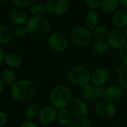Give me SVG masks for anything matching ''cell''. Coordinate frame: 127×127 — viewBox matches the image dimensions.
<instances>
[{
  "instance_id": "cell-13",
  "label": "cell",
  "mask_w": 127,
  "mask_h": 127,
  "mask_svg": "<svg viewBox=\"0 0 127 127\" xmlns=\"http://www.w3.org/2000/svg\"><path fill=\"white\" fill-rule=\"evenodd\" d=\"M9 18L10 21L16 25H25L28 19V15L23 8L19 7L13 8L9 12Z\"/></svg>"
},
{
  "instance_id": "cell-38",
  "label": "cell",
  "mask_w": 127,
  "mask_h": 127,
  "mask_svg": "<svg viewBox=\"0 0 127 127\" xmlns=\"http://www.w3.org/2000/svg\"><path fill=\"white\" fill-rule=\"evenodd\" d=\"M4 56H5V53L4 49L2 48V47L0 45V65L4 63Z\"/></svg>"
},
{
  "instance_id": "cell-34",
  "label": "cell",
  "mask_w": 127,
  "mask_h": 127,
  "mask_svg": "<svg viewBox=\"0 0 127 127\" xmlns=\"http://www.w3.org/2000/svg\"><path fill=\"white\" fill-rule=\"evenodd\" d=\"M79 122L81 127H92V120L88 116L84 117L81 119H79Z\"/></svg>"
},
{
  "instance_id": "cell-21",
  "label": "cell",
  "mask_w": 127,
  "mask_h": 127,
  "mask_svg": "<svg viewBox=\"0 0 127 127\" xmlns=\"http://www.w3.org/2000/svg\"><path fill=\"white\" fill-rule=\"evenodd\" d=\"M1 77L4 83L7 86H11L16 81V74L13 68H5L2 71Z\"/></svg>"
},
{
  "instance_id": "cell-27",
  "label": "cell",
  "mask_w": 127,
  "mask_h": 127,
  "mask_svg": "<svg viewBox=\"0 0 127 127\" xmlns=\"http://www.w3.org/2000/svg\"><path fill=\"white\" fill-rule=\"evenodd\" d=\"M28 33L26 25H16L13 30V35L16 38H23Z\"/></svg>"
},
{
  "instance_id": "cell-4",
  "label": "cell",
  "mask_w": 127,
  "mask_h": 127,
  "mask_svg": "<svg viewBox=\"0 0 127 127\" xmlns=\"http://www.w3.org/2000/svg\"><path fill=\"white\" fill-rule=\"evenodd\" d=\"M92 71L82 65H76L71 67L67 71L68 81L77 86H83L90 83Z\"/></svg>"
},
{
  "instance_id": "cell-2",
  "label": "cell",
  "mask_w": 127,
  "mask_h": 127,
  "mask_svg": "<svg viewBox=\"0 0 127 127\" xmlns=\"http://www.w3.org/2000/svg\"><path fill=\"white\" fill-rule=\"evenodd\" d=\"M34 83L28 79L16 81L10 89L12 97L19 103H25L31 100L35 94Z\"/></svg>"
},
{
  "instance_id": "cell-35",
  "label": "cell",
  "mask_w": 127,
  "mask_h": 127,
  "mask_svg": "<svg viewBox=\"0 0 127 127\" xmlns=\"http://www.w3.org/2000/svg\"><path fill=\"white\" fill-rule=\"evenodd\" d=\"M7 121V115L5 112L0 111V127H3Z\"/></svg>"
},
{
  "instance_id": "cell-11",
  "label": "cell",
  "mask_w": 127,
  "mask_h": 127,
  "mask_svg": "<svg viewBox=\"0 0 127 127\" xmlns=\"http://www.w3.org/2000/svg\"><path fill=\"white\" fill-rule=\"evenodd\" d=\"M111 77V71L106 67H98L93 70L91 74L90 83L94 86H104Z\"/></svg>"
},
{
  "instance_id": "cell-16",
  "label": "cell",
  "mask_w": 127,
  "mask_h": 127,
  "mask_svg": "<svg viewBox=\"0 0 127 127\" xmlns=\"http://www.w3.org/2000/svg\"><path fill=\"white\" fill-rule=\"evenodd\" d=\"M4 63L10 68H16L22 63V58L21 55L16 52H8L5 54Z\"/></svg>"
},
{
  "instance_id": "cell-43",
  "label": "cell",
  "mask_w": 127,
  "mask_h": 127,
  "mask_svg": "<svg viewBox=\"0 0 127 127\" xmlns=\"http://www.w3.org/2000/svg\"><path fill=\"white\" fill-rule=\"evenodd\" d=\"M111 127H120L118 125H113V126H112Z\"/></svg>"
},
{
  "instance_id": "cell-17",
  "label": "cell",
  "mask_w": 127,
  "mask_h": 127,
  "mask_svg": "<svg viewBox=\"0 0 127 127\" xmlns=\"http://www.w3.org/2000/svg\"><path fill=\"white\" fill-rule=\"evenodd\" d=\"M123 90L120 89L117 85L110 86L105 89L104 99L111 102H115L120 100L123 96Z\"/></svg>"
},
{
  "instance_id": "cell-22",
  "label": "cell",
  "mask_w": 127,
  "mask_h": 127,
  "mask_svg": "<svg viewBox=\"0 0 127 127\" xmlns=\"http://www.w3.org/2000/svg\"><path fill=\"white\" fill-rule=\"evenodd\" d=\"M13 38V32L5 25L0 24V45L10 43Z\"/></svg>"
},
{
  "instance_id": "cell-18",
  "label": "cell",
  "mask_w": 127,
  "mask_h": 127,
  "mask_svg": "<svg viewBox=\"0 0 127 127\" xmlns=\"http://www.w3.org/2000/svg\"><path fill=\"white\" fill-rule=\"evenodd\" d=\"M92 47L93 51L100 56L106 54L110 50V47L106 39H95V40L92 41Z\"/></svg>"
},
{
  "instance_id": "cell-26",
  "label": "cell",
  "mask_w": 127,
  "mask_h": 127,
  "mask_svg": "<svg viewBox=\"0 0 127 127\" xmlns=\"http://www.w3.org/2000/svg\"><path fill=\"white\" fill-rule=\"evenodd\" d=\"M29 11L31 16H44L47 13L45 4L42 3H34L32 4L30 8Z\"/></svg>"
},
{
  "instance_id": "cell-39",
  "label": "cell",
  "mask_w": 127,
  "mask_h": 127,
  "mask_svg": "<svg viewBox=\"0 0 127 127\" xmlns=\"http://www.w3.org/2000/svg\"><path fill=\"white\" fill-rule=\"evenodd\" d=\"M4 86H5V84L4 83V82L0 76V94H1L3 92V91L4 89Z\"/></svg>"
},
{
  "instance_id": "cell-6",
  "label": "cell",
  "mask_w": 127,
  "mask_h": 127,
  "mask_svg": "<svg viewBox=\"0 0 127 127\" xmlns=\"http://www.w3.org/2000/svg\"><path fill=\"white\" fill-rule=\"evenodd\" d=\"M69 38L63 33L55 31L48 35L47 43L48 47L54 51L61 53L65 51L69 46Z\"/></svg>"
},
{
  "instance_id": "cell-9",
  "label": "cell",
  "mask_w": 127,
  "mask_h": 127,
  "mask_svg": "<svg viewBox=\"0 0 127 127\" xmlns=\"http://www.w3.org/2000/svg\"><path fill=\"white\" fill-rule=\"evenodd\" d=\"M95 111L100 118L103 119H111L115 116L118 109L114 102L103 99L95 104Z\"/></svg>"
},
{
  "instance_id": "cell-32",
  "label": "cell",
  "mask_w": 127,
  "mask_h": 127,
  "mask_svg": "<svg viewBox=\"0 0 127 127\" xmlns=\"http://www.w3.org/2000/svg\"><path fill=\"white\" fill-rule=\"evenodd\" d=\"M116 75L118 78L127 77V65L120 63V65L116 68Z\"/></svg>"
},
{
  "instance_id": "cell-42",
  "label": "cell",
  "mask_w": 127,
  "mask_h": 127,
  "mask_svg": "<svg viewBox=\"0 0 127 127\" xmlns=\"http://www.w3.org/2000/svg\"><path fill=\"white\" fill-rule=\"evenodd\" d=\"M8 0H0V3H4V2H6Z\"/></svg>"
},
{
  "instance_id": "cell-1",
  "label": "cell",
  "mask_w": 127,
  "mask_h": 127,
  "mask_svg": "<svg viewBox=\"0 0 127 127\" xmlns=\"http://www.w3.org/2000/svg\"><path fill=\"white\" fill-rule=\"evenodd\" d=\"M28 32L31 37L37 40H42L50 34L51 24L45 16H33L28 18L26 23Z\"/></svg>"
},
{
  "instance_id": "cell-20",
  "label": "cell",
  "mask_w": 127,
  "mask_h": 127,
  "mask_svg": "<svg viewBox=\"0 0 127 127\" xmlns=\"http://www.w3.org/2000/svg\"><path fill=\"white\" fill-rule=\"evenodd\" d=\"M120 1L119 0H103L100 9L105 14H113L116 10L119 9Z\"/></svg>"
},
{
  "instance_id": "cell-37",
  "label": "cell",
  "mask_w": 127,
  "mask_h": 127,
  "mask_svg": "<svg viewBox=\"0 0 127 127\" xmlns=\"http://www.w3.org/2000/svg\"><path fill=\"white\" fill-rule=\"evenodd\" d=\"M68 127H81L80 125V122L78 119H74L72 120V121L70 123V124L68 125Z\"/></svg>"
},
{
  "instance_id": "cell-41",
  "label": "cell",
  "mask_w": 127,
  "mask_h": 127,
  "mask_svg": "<svg viewBox=\"0 0 127 127\" xmlns=\"http://www.w3.org/2000/svg\"><path fill=\"white\" fill-rule=\"evenodd\" d=\"M124 33H125V36H126V39H127V26L124 29Z\"/></svg>"
},
{
  "instance_id": "cell-14",
  "label": "cell",
  "mask_w": 127,
  "mask_h": 127,
  "mask_svg": "<svg viewBox=\"0 0 127 127\" xmlns=\"http://www.w3.org/2000/svg\"><path fill=\"white\" fill-rule=\"evenodd\" d=\"M112 22L115 28L124 29L127 26V9L121 8L112 14Z\"/></svg>"
},
{
  "instance_id": "cell-30",
  "label": "cell",
  "mask_w": 127,
  "mask_h": 127,
  "mask_svg": "<svg viewBox=\"0 0 127 127\" xmlns=\"http://www.w3.org/2000/svg\"><path fill=\"white\" fill-rule=\"evenodd\" d=\"M118 60L120 63L127 65V43L119 51Z\"/></svg>"
},
{
  "instance_id": "cell-24",
  "label": "cell",
  "mask_w": 127,
  "mask_h": 127,
  "mask_svg": "<svg viewBox=\"0 0 127 127\" xmlns=\"http://www.w3.org/2000/svg\"><path fill=\"white\" fill-rule=\"evenodd\" d=\"M40 107L38 104L33 103L28 106L25 112V121H33L35 118H38Z\"/></svg>"
},
{
  "instance_id": "cell-19",
  "label": "cell",
  "mask_w": 127,
  "mask_h": 127,
  "mask_svg": "<svg viewBox=\"0 0 127 127\" xmlns=\"http://www.w3.org/2000/svg\"><path fill=\"white\" fill-rule=\"evenodd\" d=\"M72 115L68 108H62L57 109V121L62 126H68L72 121Z\"/></svg>"
},
{
  "instance_id": "cell-40",
  "label": "cell",
  "mask_w": 127,
  "mask_h": 127,
  "mask_svg": "<svg viewBox=\"0 0 127 127\" xmlns=\"http://www.w3.org/2000/svg\"><path fill=\"white\" fill-rule=\"evenodd\" d=\"M120 1V4L124 7L127 9V0H119Z\"/></svg>"
},
{
  "instance_id": "cell-31",
  "label": "cell",
  "mask_w": 127,
  "mask_h": 127,
  "mask_svg": "<svg viewBox=\"0 0 127 127\" xmlns=\"http://www.w3.org/2000/svg\"><path fill=\"white\" fill-rule=\"evenodd\" d=\"M95 100L100 101L104 99L105 89L103 86H95Z\"/></svg>"
},
{
  "instance_id": "cell-33",
  "label": "cell",
  "mask_w": 127,
  "mask_h": 127,
  "mask_svg": "<svg viewBox=\"0 0 127 127\" xmlns=\"http://www.w3.org/2000/svg\"><path fill=\"white\" fill-rule=\"evenodd\" d=\"M117 86L123 91H127V77H120L117 80Z\"/></svg>"
},
{
  "instance_id": "cell-25",
  "label": "cell",
  "mask_w": 127,
  "mask_h": 127,
  "mask_svg": "<svg viewBox=\"0 0 127 127\" xmlns=\"http://www.w3.org/2000/svg\"><path fill=\"white\" fill-rule=\"evenodd\" d=\"M109 29L107 25H100L99 24L92 32L94 39H106L109 32Z\"/></svg>"
},
{
  "instance_id": "cell-10",
  "label": "cell",
  "mask_w": 127,
  "mask_h": 127,
  "mask_svg": "<svg viewBox=\"0 0 127 127\" xmlns=\"http://www.w3.org/2000/svg\"><path fill=\"white\" fill-rule=\"evenodd\" d=\"M45 7L48 14L58 16L65 14L69 10L70 4L68 0H47Z\"/></svg>"
},
{
  "instance_id": "cell-8",
  "label": "cell",
  "mask_w": 127,
  "mask_h": 127,
  "mask_svg": "<svg viewBox=\"0 0 127 127\" xmlns=\"http://www.w3.org/2000/svg\"><path fill=\"white\" fill-rule=\"evenodd\" d=\"M106 39L110 48L117 51H120L127 43L124 30L118 28L111 29Z\"/></svg>"
},
{
  "instance_id": "cell-7",
  "label": "cell",
  "mask_w": 127,
  "mask_h": 127,
  "mask_svg": "<svg viewBox=\"0 0 127 127\" xmlns=\"http://www.w3.org/2000/svg\"><path fill=\"white\" fill-rule=\"evenodd\" d=\"M72 116L76 119H81L88 116L89 106L85 100L79 97H73L68 106Z\"/></svg>"
},
{
  "instance_id": "cell-5",
  "label": "cell",
  "mask_w": 127,
  "mask_h": 127,
  "mask_svg": "<svg viewBox=\"0 0 127 127\" xmlns=\"http://www.w3.org/2000/svg\"><path fill=\"white\" fill-rule=\"evenodd\" d=\"M68 38L72 44L80 48L88 46L94 39L92 31L85 26H75L71 28Z\"/></svg>"
},
{
  "instance_id": "cell-3",
  "label": "cell",
  "mask_w": 127,
  "mask_h": 127,
  "mask_svg": "<svg viewBox=\"0 0 127 127\" xmlns=\"http://www.w3.org/2000/svg\"><path fill=\"white\" fill-rule=\"evenodd\" d=\"M72 97L71 90L64 85L54 86L49 93L50 103L57 109L67 108Z\"/></svg>"
},
{
  "instance_id": "cell-15",
  "label": "cell",
  "mask_w": 127,
  "mask_h": 127,
  "mask_svg": "<svg viewBox=\"0 0 127 127\" xmlns=\"http://www.w3.org/2000/svg\"><path fill=\"white\" fill-rule=\"evenodd\" d=\"M100 24V16L96 10L89 9L85 16V27L93 31Z\"/></svg>"
},
{
  "instance_id": "cell-12",
  "label": "cell",
  "mask_w": 127,
  "mask_h": 127,
  "mask_svg": "<svg viewBox=\"0 0 127 127\" xmlns=\"http://www.w3.org/2000/svg\"><path fill=\"white\" fill-rule=\"evenodd\" d=\"M57 109L53 106H45L40 109L38 115V120L42 125H50L57 120Z\"/></svg>"
},
{
  "instance_id": "cell-45",
  "label": "cell",
  "mask_w": 127,
  "mask_h": 127,
  "mask_svg": "<svg viewBox=\"0 0 127 127\" xmlns=\"http://www.w3.org/2000/svg\"></svg>"
},
{
  "instance_id": "cell-44",
  "label": "cell",
  "mask_w": 127,
  "mask_h": 127,
  "mask_svg": "<svg viewBox=\"0 0 127 127\" xmlns=\"http://www.w3.org/2000/svg\"><path fill=\"white\" fill-rule=\"evenodd\" d=\"M126 100H127V97H126Z\"/></svg>"
},
{
  "instance_id": "cell-29",
  "label": "cell",
  "mask_w": 127,
  "mask_h": 127,
  "mask_svg": "<svg viewBox=\"0 0 127 127\" xmlns=\"http://www.w3.org/2000/svg\"><path fill=\"white\" fill-rule=\"evenodd\" d=\"M86 6L91 10H97L100 8L103 0H83Z\"/></svg>"
},
{
  "instance_id": "cell-36",
  "label": "cell",
  "mask_w": 127,
  "mask_h": 127,
  "mask_svg": "<svg viewBox=\"0 0 127 127\" xmlns=\"http://www.w3.org/2000/svg\"><path fill=\"white\" fill-rule=\"evenodd\" d=\"M20 127H39L38 125L33 122L32 121H25V122H23Z\"/></svg>"
},
{
  "instance_id": "cell-28",
  "label": "cell",
  "mask_w": 127,
  "mask_h": 127,
  "mask_svg": "<svg viewBox=\"0 0 127 127\" xmlns=\"http://www.w3.org/2000/svg\"><path fill=\"white\" fill-rule=\"evenodd\" d=\"M11 1L16 7L21 8L30 7L32 4H33L36 1V0H11Z\"/></svg>"
},
{
  "instance_id": "cell-23",
  "label": "cell",
  "mask_w": 127,
  "mask_h": 127,
  "mask_svg": "<svg viewBox=\"0 0 127 127\" xmlns=\"http://www.w3.org/2000/svg\"><path fill=\"white\" fill-rule=\"evenodd\" d=\"M95 86L91 83H87L81 86V95L86 101H92L95 100Z\"/></svg>"
}]
</instances>
